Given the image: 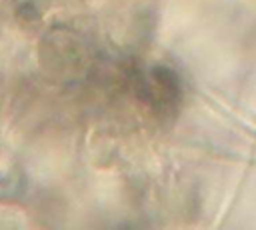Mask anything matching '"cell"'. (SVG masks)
Masks as SVG:
<instances>
[{
	"mask_svg": "<svg viewBox=\"0 0 256 230\" xmlns=\"http://www.w3.org/2000/svg\"><path fill=\"white\" fill-rule=\"evenodd\" d=\"M134 86H136L140 98L158 110L164 108L166 104H170L174 98V92H176V86H174L170 74L164 72L162 68H154V70L142 74Z\"/></svg>",
	"mask_w": 256,
	"mask_h": 230,
	"instance_id": "1",
	"label": "cell"
}]
</instances>
